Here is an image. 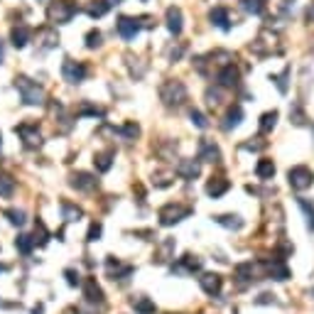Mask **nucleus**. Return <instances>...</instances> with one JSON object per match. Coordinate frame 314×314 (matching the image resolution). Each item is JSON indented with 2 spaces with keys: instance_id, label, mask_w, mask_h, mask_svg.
<instances>
[{
  "instance_id": "6e6552de",
  "label": "nucleus",
  "mask_w": 314,
  "mask_h": 314,
  "mask_svg": "<svg viewBox=\"0 0 314 314\" xmlns=\"http://www.w3.org/2000/svg\"><path fill=\"white\" fill-rule=\"evenodd\" d=\"M116 30H118V35L123 37V40H133L137 32H140V22H137L135 17H118V22H116Z\"/></svg>"
},
{
  "instance_id": "bb28decb",
  "label": "nucleus",
  "mask_w": 314,
  "mask_h": 314,
  "mask_svg": "<svg viewBox=\"0 0 314 314\" xmlns=\"http://www.w3.org/2000/svg\"><path fill=\"white\" fill-rule=\"evenodd\" d=\"M241 8L248 15H260L265 10V0H241Z\"/></svg>"
},
{
  "instance_id": "9d476101",
  "label": "nucleus",
  "mask_w": 314,
  "mask_h": 314,
  "mask_svg": "<svg viewBox=\"0 0 314 314\" xmlns=\"http://www.w3.org/2000/svg\"><path fill=\"white\" fill-rule=\"evenodd\" d=\"M56 44H59V35H56L52 27H42L40 32H37V47H40L42 52L54 49Z\"/></svg>"
},
{
  "instance_id": "c756f323",
  "label": "nucleus",
  "mask_w": 314,
  "mask_h": 314,
  "mask_svg": "<svg viewBox=\"0 0 314 314\" xmlns=\"http://www.w3.org/2000/svg\"><path fill=\"white\" fill-rule=\"evenodd\" d=\"M15 191V179L8 175H0V196H13Z\"/></svg>"
},
{
  "instance_id": "4468645a",
  "label": "nucleus",
  "mask_w": 314,
  "mask_h": 314,
  "mask_svg": "<svg viewBox=\"0 0 314 314\" xmlns=\"http://www.w3.org/2000/svg\"><path fill=\"white\" fill-rule=\"evenodd\" d=\"M83 295H86V300L94 302V304H103V290L96 285L94 277H89V280L83 282Z\"/></svg>"
},
{
  "instance_id": "4c0bfd02",
  "label": "nucleus",
  "mask_w": 314,
  "mask_h": 314,
  "mask_svg": "<svg viewBox=\"0 0 314 314\" xmlns=\"http://www.w3.org/2000/svg\"><path fill=\"white\" fill-rule=\"evenodd\" d=\"M231 219L233 216H219L216 221H219L221 226H226V229H241V226H243V221L241 219H236V221H231Z\"/></svg>"
},
{
  "instance_id": "cd10ccee",
  "label": "nucleus",
  "mask_w": 314,
  "mask_h": 314,
  "mask_svg": "<svg viewBox=\"0 0 314 314\" xmlns=\"http://www.w3.org/2000/svg\"><path fill=\"white\" fill-rule=\"evenodd\" d=\"M133 307H135V312H140V314H155V304H152L148 297H135L133 300Z\"/></svg>"
},
{
  "instance_id": "f704fd0d",
  "label": "nucleus",
  "mask_w": 314,
  "mask_h": 314,
  "mask_svg": "<svg viewBox=\"0 0 314 314\" xmlns=\"http://www.w3.org/2000/svg\"><path fill=\"white\" fill-rule=\"evenodd\" d=\"M76 116H98V118H101V116H103V110L101 108H96V106H89V103H83V106H79V108H76Z\"/></svg>"
},
{
  "instance_id": "5701e85b",
  "label": "nucleus",
  "mask_w": 314,
  "mask_h": 314,
  "mask_svg": "<svg viewBox=\"0 0 314 314\" xmlns=\"http://www.w3.org/2000/svg\"><path fill=\"white\" fill-rule=\"evenodd\" d=\"M241 121H243V108H241V106H233V108L229 110V116H226L223 128L231 130V128H236V125H241Z\"/></svg>"
},
{
  "instance_id": "b1692460",
  "label": "nucleus",
  "mask_w": 314,
  "mask_h": 314,
  "mask_svg": "<svg viewBox=\"0 0 314 314\" xmlns=\"http://www.w3.org/2000/svg\"><path fill=\"white\" fill-rule=\"evenodd\" d=\"M62 216H64V221H79L83 216V211L69 202H62Z\"/></svg>"
},
{
  "instance_id": "f3484780",
  "label": "nucleus",
  "mask_w": 314,
  "mask_h": 314,
  "mask_svg": "<svg viewBox=\"0 0 314 314\" xmlns=\"http://www.w3.org/2000/svg\"><path fill=\"white\" fill-rule=\"evenodd\" d=\"M209 20L221 30H231V17H229V10H226V8H214V10L209 13Z\"/></svg>"
},
{
  "instance_id": "58836bf2",
  "label": "nucleus",
  "mask_w": 314,
  "mask_h": 314,
  "mask_svg": "<svg viewBox=\"0 0 314 314\" xmlns=\"http://www.w3.org/2000/svg\"><path fill=\"white\" fill-rule=\"evenodd\" d=\"M101 231H103V229H101V223H91V229H89V236H86V241H89V243L98 241V238H101Z\"/></svg>"
},
{
  "instance_id": "473e14b6",
  "label": "nucleus",
  "mask_w": 314,
  "mask_h": 314,
  "mask_svg": "<svg viewBox=\"0 0 314 314\" xmlns=\"http://www.w3.org/2000/svg\"><path fill=\"white\" fill-rule=\"evenodd\" d=\"M270 275H273L275 280H287V277H290V270H287L285 265H280V263H273V265H270Z\"/></svg>"
},
{
  "instance_id": "412c9836",
  "label": "nucleus",
  "mask_w": 314,
  "mask_h": 314,
  "mask_svg": "<svg viewBox=\"0 0 314 314\" xmlns=\"http://www.w3.org/2000/svg\"><path fill=\"white\" fill-rule=\"evenodd\" d=\"M110 10V3L108 0H91L89 3V8H86V13H89V17H103V15Z\"/></svg>"
},
{
  "instance_id": "4be33fe9",
  "label": "nucleus",
  "mask_w": 314,
  "mask_h": 314,
  "mask_svg": "<svg viewBox=\"0 0 314 314\" xmlns=\"http://www.w3.org/2000/svg\"><path fill=\"white\" fill-rule=\"evenodd\" d=\"M94 164H96V169L98 172H108L110 169V164H113V152H98L94 157Z\"/></svg>"
},
{
  "instance_id": "20e7f679",
  "label": "nucleus",
  "mask_w": 314,
  "mask_h": 314,
  "mask_svg": "<svg viewBox=\"0 0 314 314\" xmlns=\"http://www.w3.org/2000/svg\"><path fill=\"white\" fill-rule=\"evenodd\" d=\"M287 177H290V187L292 189H307V187H312L314 182V172L309 167H304V164H297V167H292L290 172H287Z\"/></svg>"
},
{
  "instance_id": "37998d69",
  "label": "nucleus",
  "mask_w": 314,
  "mask_h": 314,
  "mask_svg": "<svg viewBox=\"0 0 314 314\" xmlns=\"http://www.w3.org/2000/svg\"><path fill=\"white\" fill-rule=\"evenodd\" d=\"M5 59V47H3V42H0V62Z\"/></svg>"
},
{
  "instance_id": "aec40b11",
  "label": "nucleus",
  "mask_w": 314,
  "mask_h": 314,
  "mask_svg": "<svg viewBox=\"0 0 314 314\" xmlns=\"http://www.w3.org/2000/svg\"><path fill=\"white\" fill-rule=\"evenodd\" d=\"M219 83L221 86H226V89H231V86L238 83V71L233 69V64H229V67H223L219 71Z\"/></svg>"
},
{
  "instance_id": "7c9ffc66",
  "label": "nucleus",
  "mask_w": 314,
  "mask_h": 314,
  "mask_svg": "<svg viewBox=\"0 0 314 314\" xmlns=\"http://www.w3.org/2000/svg\"><path fill=\"white\" fill-rule=\"evenodd\" d=\"M15 246H17V250H20L22 255H30V250L35 246V238H30V236H17Z\"/></svg>"
},
{
  "instance_id": "f257e3e1",
  "label": "nucleus",
  "mask_w": 314,
  "mask_h": 314,
  "mask_svg": "<svg viewBox=\"0 0 314 314\" xmlns=\"http://www.w3.org/2000/svg\"><path fill=\"white\" fill-rule=\"evenodd\" d=\"M15 89L20 91L22 103H27V106H42L44 103V89L40 83H35L32 79H27V76H17L15 79Z\"/></svg>"
},
{
  "instance_id": "f03ea898",
  "label": "nucleus",
  "mask_w": 314,
  "mask_h": 314,
  "mask_svg": "<svg viewBox=\"0 0 314 314\" xmlns=\"http://www.w3.org/2000/svg\"><path fill=\"white\" fill-rule=\"evenodd\" d=\"M76 3L74 0H56L49 5V10H47V17H49V22H54V25H67L71 22V17L76 15Z\"/></svg>"
},
{
  "instance_id": "e433bc0d",
  "label": "nucleus",
  "mask_w": 314,
  "mask_h": 314,
  "mask_svg": "<svg viewBox=\"0 0 314 314\" xmlns=\"http://www.w3.org/2000/svg\"><path fill=\"white\" fill-rule=\"evenodd\" d=\"M191 123L196 128H209V121H206V116L202 110H191Z\"/></svg>"
},
{
  "instance_id": "0eeeda50",
  "label": "nucleus",
  "mask_w": 314,
  "mask_h": 314,
  "mask_svg": "<svg viewBox=\"0 0 314 314\" xmlns=\"http://www.w3.org/2000/svg\"><path fill=\"white\" fill-rule=\"evenodd\" d=\"M15 133L22 137L25 148H30V150H37V148H42V135H40V130H37V125L22 123V125H17V128H15Z\"/></svg>"
},
{
  "instance_id": "7ed1b4c3",
  "label": "nucleus",
  "mask_w": 314,
  "mask_h": 314,
  "mask_svg": "<svg viewBox=\"0 0 314 314\" xmlns=\"http://www.w3.org/2000/svg\"><path fill=\"white\" fill-rule=\"evenodd\" d=\"M160 98L164 106H182L187 101V86L182 81H164L160 86Z\"/></svg>"
},
{
  "instance_id": "6ab92c4d",
  "label": "nucleus",
  "mask_w": 314,
  "mask_h": 314,
  "mask_svg": "<svg viewBox=\"0 0 314 314\" xmlns=\"http://www.w3.org/2000/svg\"><path fill=\"white\" fill-rule=\"evenodd\" d=\"M229 187H231V184H229V179L216 177V179H211V182L206 184V191H209V196H214V199H216V196H221V194H226V191H229Z\"/></svg>"
},
{
  "instance_id": "39448f33",
  "label": "nucleus",
  "mask_w": 314,
  "mask_h": 314,
  "mask_svg": "<svg viewBox=\"0 0 314 314\" xmlns=\"http://www.w3.org/2000/svg\"><path fill=\"white\" fill-rule=\"evenodd\" d=\"M191 214L189 206H182V204H167L160 209V223L162 226H172V223H177V221L187 219Z\"/></svg>"
},
{
  "instance_id": "9b49d317",
  "label": "nucleus",
  "mask_w": 314,
  "mask_h": 314,
  "mask_svg": "<svg viewBox=\"0 0 314 314\" xmlns=\"http://www.w3.org/2000/svg\"><path fill=\"white\" fill-rule=\"evenodd\" d=\"M199 160H204V162H219L221 150L211 140H202V142H199Z\"/></svg>"
},
{
  "instance_id": "72a5a7b5",
  "label": "nucleus",
  "mask_w": 314,
  "mask_h": 314,
  "mask_svg": "<svg viewBox=\"0 0 314 314\" xmlns=\"http://www.w3.org/2000/svg\"><path fill=\"white\" fill-rule=\"evenodd\" d=\"M35 236L40 238V246H44L49 241V231H47V226L42 221H37V226H35ZM37 238H35V243H37Z\"/></svg>"
},
{
  "instance_id": "ea45409f",
  "label": "nucleus",
  "mask_w": 314,
  "mask_h": 314,
  "mask_svg": "<svg viewBox=\"0 0 314 314\" xmlns=\"http://www.w3.org/2000/svg\"><path fill=\"white\" fill-rule=\"evenodd\" d=\"M300 206L304 209V214H307V221H309V226L314 229V206H309L307 199H300Z\"/></svg>"
},
{
  "instance_id": "a19ab883",
  "label": "nucleus",
  "mask_w": 314,
  "mask_h": 314,
  "mask_svg": "<svg viewBox=\"0 0 314 314\" xmlns=\"http://www.w3.org/2000/svg\"><path fill=\"white\" fill-rule=\"evenodd\" d=\"M121 133H123L125 137H137V135H140V128H137L135 123H128L123 130H121Z\"/></svg>"
},
{
  "instance_id": "393cba45",
  "label": "nucleus",
  "mask_w": 314,
  "mask_h": 314,
  "mask_svg": "<svg viewBox=\"0 0 314 314\" xmlns=\"http://www.w3.org/2000/svg\"><path fill=\"white\" fill-rule=\"evenodd\" d=\"M277 123V110H268V113H263V118H260V133H270Z\"/></svg>"
},
{
  "instance_id": "49530a36",
  "label": "nucleus",
  "mask_w": 314,
  "mask_h": 314,
  "mask_svg": "<svg viewBox=\"0 0 314 314\" xmlns=\"http://www.w3.org/2000/svg\"><path fill=\"white\" fill-rule=\"evenodd\" d=\"M40 3H49V0H40Z\"/></svg>"
},
{
  "instance_id": "a18cd8bd",
  "label": "nucleus",
  "mask_w": 314,
  "mask_h": 314,
  "mask_svg": "<svg viewBox=\"0 0 314 314\" xmlns=\"http://www.w3.org/2000/svg\"><path fill=\"white\" fill-rule=\"evenodd\" d=\"M0 273H5V265H0Z\"/></svg>"
},
{
  "instance_id": "c85d7f7f",
  "label": "nucleus",
  "mask_w": 314,
  "mask_h": 314,
  "mask_svg": "<svg viewBox=\"0 0 314 314\" xmlns=\"http://www.w3.org/2000/svg\"><path fill=\"white\" fill-rule=\"evenodd\" d=\"M182 268H184L187 273H199V270L204 268V263L199 258H194V255H184V258H182Z\"/></svg>"
},
{
  "instance_id": "dca6fc26",
  "label": "nucleus",
  "mask_w": 314,
  "mask_h": 314,
  "mask_svg": "<svg viewBox=\"0 0 314 314\" xmlns=\"http://www.w3.org/2000/svg\"><path fill=\"white\" fill-rule=\"evenodd\" d=\"M177 175L182 179L199 177V162H196V160H182V162L177 164Z\"/></svg>"
},
{
  "instance_id": "79ce46f5",
  "label": "nucleus",
  "mask_w": 314,
  "mask_h": 314,
  "mask_svg": "<svg viewBox=\"0 0 314 314\" xmlns=\"http://www.w3.org/2000/svg\"><path fill=\"white\" fill-rule=\"evenodd\" d=\"M64 275H67V282H69L71 287H76V285H79V273H74V270H67Z\"/></svg>"
},
{
  "instance_id": "2eb2a0df",
  "label": "nucleus",
  "mask_w": 314,
  "mask_h": 314,
  "mask_svg": "<svg viewBox=\"0 0 314 314\" xmlns=\"http://www.w3.org/2000/svg\"><path fill=\"white\" fill-rule=\"evenodd\" d=\"M106 268H108V275L113 277V280H125L128 275L133 273V268H130V265H121L118 260H113V258L106 260Z\"/></svg>"
},
{
  "instance_id": "f8f14e48",
  "label": "nucleus",
  "mask_w": 314,
  "mask_h": 314,
  "mask_svg": "<svg viewBox=\"0 0 314 314\" xmlns=\"http://www.w3.org/2000/svg\"><path fill=\"white\" fill-rule=\"evenodd\" d=\"M30 37H32V30H30L27 25H15V27L10 30V40H13V44L17 49H22L30 42Z\"/></svg>"
},
{
  "instance_id": "2f4dec72",
  "label": "nucleus",
  "mask_w": 314,
  "mask_h": 314,
  "mask_svg": "<svg viewBox=\"0 0 314 314\" xmlns=\"http://www.w3.org/2000/svg\"><path fill=\"white\" fill-rule=\"evenodd\" d=\"M5 216H8L10 223H15V226H22V223H25V211H22V209H8Z\"/></svg>"
},
{
  "instance_id": "a878e982",
  "label": "nucleus",
  "mask_w": 314,
  "mask_h": 314,
  "mask_svg": "<svg viewBox=\"0 0 314 314\" xmlns=\"http://www.w3.org/2000/svg\"><path fill=\"white\" fill-rule=\"evenodd\" d=\"M255 175H258L260 179H270L275 175V164L273 160H260L258 167H255Z\"/></svg>"
},
{
  "instance_id": "1a4fd4ad",
  "label": "nucleus",
  "mask_w": 314,
  "mask_h": 314,
  "mask_svg": "<svg viewBox=\"0 0 314 314\" xmlns=\"http://www.w3.org/2000/svg\"><path fill=\"white\" fill-rule=\"evenodd\" d=\"M69 184L79 191H91V189H96L98 182H96V177L89 175V172H74V175L69 177Z\"/></svg>"
},
{
  "instance_id": "c9c22d12",
  "label": "nucleus",
  "mask_w": 314,
  "mask_h": 314,
  "mask_svg": "<svg viewBox=\"0 0 314 314\" xmlns=\"http://www.w3.org/2000/svg\"><path fill=\"white\" fill-rule=\"evenodd\" d=\"M101 40H103L101 32H98V30H91V32L86 35V47H89V49H96V47H101Z\"/></svg>"
},
{
  "instance_id": "423d86ee",
  "label": "nucleus",
  "mask_w": 314,
  "mask_h": 314,
  "mask_svg": "<svg viewBox=\"0 0 314 314\" xmlns=\"http://www.w3.org/2000/svg\"><path fill=\"white\" fill-rule=\"evenodd\" d=\"M86 67H83L81 62H74V59H64V64H62V76H64V81L69 83H81L86 79Z\"/></svg>"
},
{
  "instance_id": "a211bd4d",
  "label": "nucleus",
  "mask_w": 314,
  "mask_h": 314,
  "mask_svg": "<svg viewBox=\"0 0 314 314\" xmlns=\"http://www.w3.org/2000/svg\"><path fill=\"white\" fill-rule=\"evenodd\" d=\"M167 27L172 35H179L182 32V10L179 8H167Z\"/></svg>"
},
{
  "instance_id": "c03bdc74",
  "label": "nucleus",
  "mask_w": 314,
  "mask_h": 314,
  "mask_svg": "<svg viewBox=\"0 0 314 314\" xmlns=\"http://www.w3.org/2000/svg\"><path fill=\"white\" fill-rule=\"evenodd\" d=\"M110 5H118V3H123V0H108Z\"/></svg>"
},
{
  "instance_id": "ddd939ff",
  "label": "nucleus",
  "mask_w": 314,
  "mask_h": 314,
  "mask_svg": "<svg viewBox=\"0 0 314 314\" xmlns=\"http://www.w3.org/2000/svg\"><path fill=\"white\" fill-rule=\"evenodd\" d=\"M199 285H202V290H204L206 295H219L221 292V277L219 275H211V273H206L199 277Z\"/></svg>"
}]
</instances>
